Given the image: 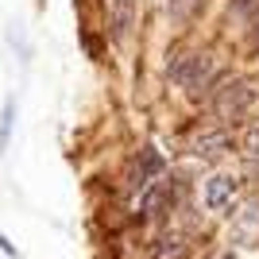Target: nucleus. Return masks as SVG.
<instances>
[{
  "label": "nucleus",
  "mask_w": 259,
  "mask_h": 259,
  "mask_svg": "<svg viewBox=\"0 0 259 259\" xmlns=\"http://www.w3.org/2000/svg\"><path fill=\"white\" fill-rule=\"evenodd\" d=\"M221 66L209 51H197V47H182L178 54H170V62H166V81L178 85L186 97L201 105L205 97H213V89L221 85Z\"/></svg>",
  "instance_id": "obj_1"
},
{
  "label": "nucleus",
  "mask_w": 259,
  "mask_h": 259,
  "mask_svg": "<svg viewBox=\"0 0 259 259\" xmlns=\"http://www.w3.org/2000/svg\"><path fill=\"white\" fill-rule=\"evenodd\" d=\"M251 101H255V93H251V85L244 77H221V85L213 89L209 105H213V112L221 120H240L251 108Z\"/></svg>",
  "instance_id": "obj_2"
},
{
  "label": "nucleus",
  "mask_w": 259,
  "mask_h": 259,
  "mask_svg": "<svg viewBox=\"0 0 259 259\" xmlns=\"http://www.w3.org/2000/svg\"><path fill=\"white\" fill-rule=\"evenodd\" d=\"M159 178H166V159H162L155 147H143V151L132 155L128 170H124V186H128V194H143V190L155 186Z\"/></svg>",
  "instance_id": "obj_3"
},
{
  "label": "nucleus",
  "mask_w": 259,
  "mask_h": 259,
  "mask_svg": "<svg viewBox=\"0 0 259 259\" xmlns=\"http://www.w3.org/2000/svg\"><path fill=\"white\" fill-rule=\"evenodd\" d=\"M232 201H236V178L232 174H209L205 186H201V205L209 213H225Z\"/></svg>",
  "instance_id": "obj_4"
},
{
  "label": "nucleus",
  "mask_w": 259,
  "mask_h": 259,
  "mask_svg": "<svg viewBox=\"0 0 259 259\" xmlns=\"http://www.w3.org/2000/svg\"><path fill=\"white\" fill-rule=\"evenodd\" d=\"M136 27V0H112V39L124 43Z\"/></svg>",
  "instance_id": "obj_5"
},
{
  "label": "nucleus",
  "mask_w": 259,
  "mask_h": 259,
  "mask_svg": "<svg viewBox=\"0 0 259 259\" xmlns=\"http://www.w3.org/2000/svg\"><path fill=\"white\" fill-rule=\"evenodd\" d=\"M228 151V132L213 128V132H201V136H194V155H201V159H217V155Z\"/></svg>",
  "instance_id": "obj_6"
},
{
  "label": "nucleus",
  "mask_w": 259,
  "mask_h": 259,
  "mask_svg": "<svg viewBox=\"0 0 259 259\" xmlns=\"http://www.w3.org/2000/svg\"><path fill=\"white\" fill-rule=\"evenodd\" d=\"M155 259H182L186 255V240L178 236V232H162V240L155 244Z\"/></svg>",
  "instance_id": "obj_7"
},
{
  "label": "nucleus",
  "mask_w": 259,
  "mask_h": 259,
  "mask_svg": "<svg viewBox=\"0 0 259 259\" xmlns=\"http://www.w3.org/2000/svg\"><path fill=\"white\" fill-rule=\"evenodd\" d=\"M201 8V0H170V20L174 23H190Z\"/></svg>",
  "instance_id": "obj_8"
},
{
  "label": "nucleus",
  "mask_w": 259,
  "mask_h": 259,
  "mask_svg": "<svg viewBox=\"0 0 259 259\" xmlns=\"http://www.w3.org/2000/svg\"><path fill=\"white\" fill-rule=\"evenodd\" d=\"M12 124H16V101H4V116H0V155H4V147H8L12 140Z\"/></svg>",
  "instance_id": "obj_9"
},
{
  "label": "nucleus",
  "mask_w": 259,
  "mask_h": 259,
  "mask_svg": "<svg viewBox=\"0 0 259 259\" xmlns=\"http://www.w3.org/2000/svg\"><path fill=\"white\" fill-rule=\"evenodd\" d=\"M244 147H248V155H251V159L259 162V124H255V128L248 132V143H244Z\"/></svg>",
  "instance_id": "obj_10"
},
{
  "label": "nucleus",
  "mask_w": 259,
  "mask_h": 259,
  "mask_svg": "<svg viewBox=\"0 0 259 259\" xmlns=\"http://www.w3.org/2000/svg\"><path fill=\"white\" fill-rule=\"evenodd\" d=\"M255 4H259V0H232V16H248Z\"/></svg>",
  "instance_id": "obj_11"
},
{
  "label": "nucleus",
  "mask_w": 259,
  "mask_h": 259,
  "mask_svg": "<svg viewBox=\"0 0 259 259\" xmlns=\"http://www.w3.org/2000/svg\"><path fill=\"white\" fill-rule=\"evenodd\" d=\"M0 251H8V255H20V251L12 248V244H8V240H4V236H0Z\"/></svg>",
  "instance_id": "obj_12"
}]
</instances>
